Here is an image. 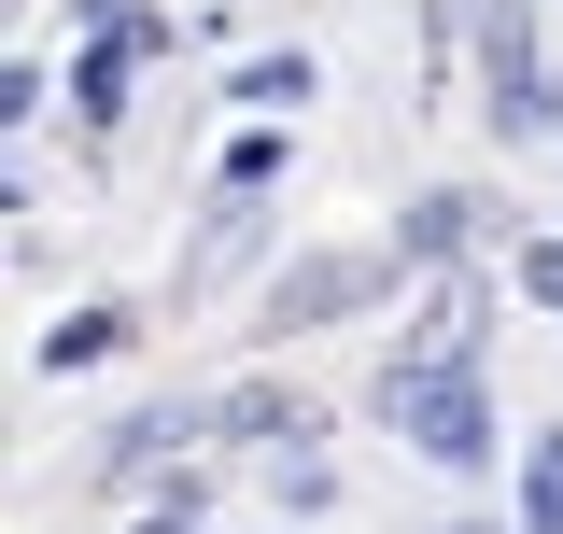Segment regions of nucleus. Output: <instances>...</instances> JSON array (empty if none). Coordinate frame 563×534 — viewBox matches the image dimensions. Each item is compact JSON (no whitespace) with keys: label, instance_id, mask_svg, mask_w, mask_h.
I'll return each mask as SVG.
<instances>
[{"label":"nucleus","instance_id":"1","mask_svg":"<svg viewBox=\"0 0 563 534\" xmlns=\"http://www.w3.org/2000/svg\"><path fill=\"white\" fill-rule=\"evenodd\" d=\"M380 422L409 436L422 465H493V408H479V366H465V380H380Z\"/></svg>","mask_w":563,"mask_h":534},{"label":"nucleus","instance_id":"14","mask_svg":"<svg viewBox=\"0 0 563 534\" xmlns=\"http://www.w3.org/2000/svg\"><path fill=\"white\" fill-rule=\"evenodd\" d=\"M451 534H479V521H451Z\"/></svg>","mask_w":563,"mask_h":534},{"label":"nucleus","instance_id":"10","mask_svg":"<svg viewBox=\"0 0 563 534\" xmlns=\"http://www.w3.org/2000/svg\"><path fill=\"white\" fill-rule=\"evenodd\" d=\"M155 450H184V422H128V436H113L99 465H113V478H141V465H155Z\"/></svg>","mask_w":563,"mask_h":534},{"label":"nucleus","instance_id":"2","mask_svg":"<svg viewBox=\"0 0 563 534\" xmlns=\"http://www.w3.org/2000/svg\"><path fill=\"white\" fill-rule=\"evenodd\" d=\"M395 267L409 254H310L268 281V337H310V324H352V310H380L395 296Z\"/></svg>","mask_w":563,"mask_h":534},{"label":"nucleus","instance_id":"9","mask_svg":"<svg viewBox=\"0 0 563 534\" xmlns=\"http://www.w3.org/2000/svg\"><path fill=\"white\" fill-rule=\"evenodd\" d=\"M128 57H141V43H128V29H113V43H99V57L70 70V99H85V113H113V99H128Z\"/></svg>","mask_w":563,"mask_h":534},{"label":"nucleus","instance_id":"11","mask_svg":"<svg viewBox=\"0 0 563 534\" xmlns=\"http://www.w3.org/2000/svg\"><path fill=\"white\" fill-rule=\"evenodd\" d=\"M521 296H536V310H563V240H536V254H521Z\"/></svg>","mask_w":563,"mask_h":534},{"label":"nucleus","instance_id":"6","mask_svg":"<svg viewBox=\"0 0 563 534\" xmlns=\"http://www.w3.org/2000/svg\"><path fill=\"white\" fill-rule=\"evenodd\" d=\"M465 240H479V211H465V198H422V211H409V240H395V254H409V267H451V254H465Z\"/></svg>","mask_w":563,"mask_h":534},{"label":"nucleus","instance_id":"4","mask_svg":"<svg viewBox=\"0 0 563 534\" xmlns=\"http://www.w3.org/2000/svg\"><path fill=\"white\" fill-rule=\"evenodd\" d=\"M211 436H254V450H324V408L296 380H225L211 394Z\"/></svg>","mask_w":563,"mask_h":534},{"label":"nucleus","instance_id":"7","mask_svg":"<svg viewBox=\"0 0 563 534\" xmlns=\"http://www.w3.org/2000/svg\"><path fill=\"white\" fill-rule=\"evenodd\" d=\"M521 534H563V436H521Z\"/></svg>","mask_w":563,"mask_h":534},{"label":"nucleus","instance_id":"3","mask_svg":"<svg viewBox=\"0 0 563 534\" xmlns=\"http://www.w3.org/2000/svg\"><path fill=\"white\" fill-rule=\"evenodd\" d=\"M479 70H493V127H507V141H536V127H550V70H536L521 0H493V14H479Z\"/></svg>","mask_w":563,"mask_h":534},{"label":"nucleus","instance_id":"5","mask_svg":"<svg viewBox=\"0 0 563 534\" xmlns=\"http://www.w3.org/2000/svg\"><path fill=\"white\" fill-rule=\"evenodd\" d=\"M128 310H57V324H43V366H57V380H70V366H113V352H128Z\"/></svg>","mask_w":563,"mask_h":534},{"label":"nucleus","instance_id":"8","mask_svg":"<svg viewBox=\"0 0 563 534\" xmlns=\"http://www.w3.org/2000/svg\"><path fill=\"white\" fill-rule=\"evenodd\" d=\"M296 99H310V57H254L240 70V113H296Z\"/></svg>","mask_w":563,"mask_h":534},{"label":"nucleus","instance_id":"13","mask_svg":"<svg viewBox=\"0 0 563 534\" xmlns=\"http://www.w3.org/2000/svg\"><path fill=\"white\" fill-rule=\"evenodd\" d=\"M70 14H99V29H128V0H70Z\"/></svg>","mask_w":563,"mask_h":534},{"label":"nucleus","instance_id":"12","mask_svg":"<svg viewBox=\"0 0 563 534\" xmlns=\"http://www.w3.org/2000/svg\"><path fill=\"white\" fill-rule=\"evenodd\" d=\"M184 521H198V492H184V478H169V507H155V521H141V534H184Z\"/></svg>","mask_w":563,"mask_h":534}]
</instances>
